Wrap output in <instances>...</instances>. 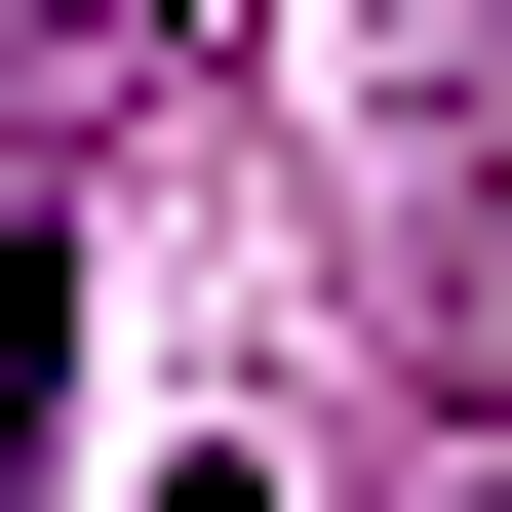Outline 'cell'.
I'll list each match as a JSON object with an SVG mask.
<instances>
[{"mask_svg": "<svg viewBox=\"0 0 512 512\" xmlns=\"http://www.w3.org/2000/svg\"><path fill=\"white\" fill-rule=\"evenodd\" d=\"M79 40H158V0H79Z\"/></svg>", "mask_w": 512, "mask_h": 512, "instance_id": "cell-2", "label": "cell"}, {"mask_svg": "<svg viewBox=\"0 0 512 512\" xmlns=\"http://www.w3.org/2000/svg\"><path fill=\"white\" fill-rule=\"evenodd\" d=\"M197 512H237V473H197Z\"/></svg>", "mask_w": 512, "mask_h": 512, "instance_id": "cell-3", "label": "cell"}, {"mask_svg": "<svg viewBox=\"0 0 512 512\" xmlns=\"http://www.w3.org/2000/svg\"><path fill=\"white\" fill-rule=\"evenodd\" d=\"M40 394H79V276H40V237H0V473H40Z\"/></svg>", "mask_w": 512, "mask_h": 512, "instance_id": "cell-1", "label": "cell"}]
</instances>
